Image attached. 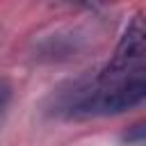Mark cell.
Listing matches in <instances>:
<instances>
[{
    "instance_id": "cell-1",
    "label": "cell",
    "mask_w": 146,
    "mask_h": 146,
    "mask_svg": "<svg viewBox=\"0 0 146 146\" xmlns=\"http://www.w3.org/2000/svg\"><path fill=\"white\" fill-rule=\"evenodd\" d=\"M141 103H146V59L112 78L71 82L68 89H59L52 110L64 119H89L121 114Z\"/></svg>"
},
{
    "instance_id": "cell-2",
    "label": "cell",
    "mask_w": 146,
    "mask_h": 146,
    "mask_svg": "<svg viewBox=\"0 0 146 146\" xmlns=\"http://www.w3.org/2000/svg\"><path fill=\"white\" fill-rule=\"evenodd\" d=\"M144 59H146V16L144 14H135L128 21V25H125V30H123V34H121L110 62L96 75L112 78L116 73H123V71L137 66Z\"/></svg>"
},
{
    "instance_id": "cell-3",
    "label": "cell",
    "mask_w": 146,
    "mask_h": 146,
    "mask_svg": "<svg viewBox=\"0 0 146 146\" xmlns=\"http://www.w3.org/2000/svg\"><path fill=\"white\" fill-rule=\"evenodd\" d=\"M121 139L128 141V144H144V141H146V119L132 123V125L121 135Z\"/></svg>"
}]
</instances>
